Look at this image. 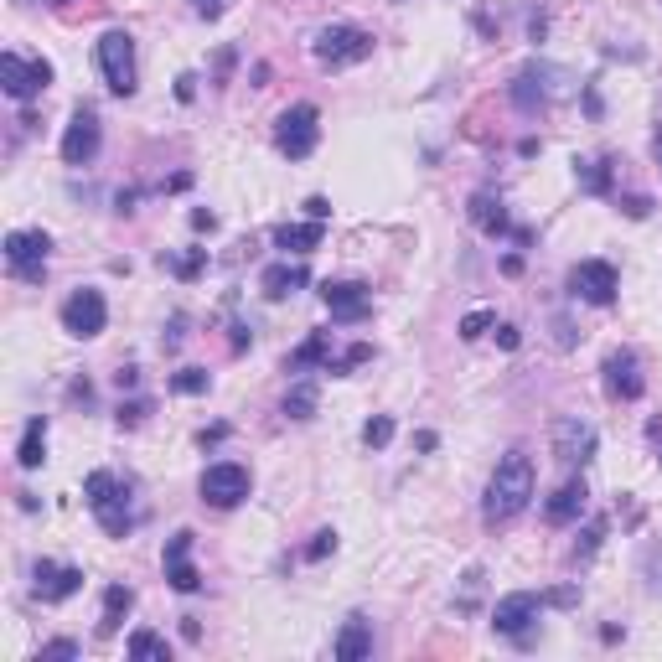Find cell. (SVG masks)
<instances>
[{"mask_svg": "<svg viewBox=\"0 0 662 662\" xmlns=\"http://www.w3.org/2000/svg\"><path fill=\"white\" fill-rule=\"evenodd\" d=\"M145 414H150V404H145V399H130V404H119V430H135Z\"/></svg>", "mask_w": 662, "mask_h": 662, "instance_id": "37", "label": "cell"}, {"mask_svg": "<svg viewBox=\"0 0 662 662\" xmlns=\"http://www.w3.org/2000/svg\"><path fill=\"white\" fill-rule=\"evenodd\" d=\"M300 285H306V269H295V264H269L264 275H259V290H264L269 300H285V295H295Z\"/></svg>", "mask_w": 662, "mask_h": 662, "instance_id": "26", "label": "cell"}, {"mask_svg": "<svg viewBox=\"0 0 662 662\" xmlns=\"http://www.w3.org/2000/svg\"><path fill=\"white\" fill-rule=\"evenodd\" d=\"M533 502V461L523 450H507L497 461L492 481H487V497H481V518L487 523H513L523 507Z\"/></svg>", "mask_w": 662, "mask_h": 662, "instance_id": "1", "label": "cell"}, {"mask_svg": "<svg viewBox=\"0 0 662 662\" xmlns=\"http://www.w3.org/2000/svg\"><path fill=\"white\" fill-rule=\"evenodd\" d=\"M73 657H83V647L68 642V637H57V642H47V647L37 652V662H73Z\"/></svg>", "mask_w": 662, "mask_h": 662, "instance_id": "34", "label": "cell"}, {"mask_svg": "<svg viewBox=\"0 0 662 662\" xmlns=\"http://www.w3.org/2000/svg\"><path fill=\"white\" fill-rule=\"evenodd\" d=\"M600 538H606V518H595V523L585 528V538H580V554H595V549H600Z\"/></svg>", "mask_w": 662, "mask_h": 662, "instance_id": "39", "label": "cell"}, {"mask_svg": "<svg viewBox=\"0 0 662 662\" xmlns=\"http://www.w3.org/2000/svg\"><path fill=\"white\" fill-rule=\"evenodd\" d=\"M549 68H538V63H528L518 78H513V88H507V99L518 104V114H538V109H549Z\"/></svg>", "mask_w": 662, "mask_h": 662, "instance_id": "17", "label": "cell"}, {"mask_svg": "<svg viewBox=\"0 0 662 662\" xmlns=\"http://www.w3.org/2000/svg\"><path fill=\"white\" fill-rule=\"evenodd\" d=\"M363 440H368L373 450H383L388 440H394V419H388V414H373L368 425H363Z\"/></svg>", "mask_w": 662, "mask_h": 662, "instance_id": "32", "label": "cell"}, {"mask_svg": "<svg viewBox=\"0 0 662 662\" xmlns=\"http://www.w3.org/2000/svg\"><path fill=\"white\" fill-rule=\"evenodd\" d=\"M321 238H326V223H285L275 228V249H290V254H316L321 249Z\"/></svg>", "mask_w": 662, "mask_h": 662, "instance_id": "22", "label": "cell"}, {"mask_svg": "<svg viewBox=\"0 0 662 662\" xmlns=\"http://www.w3.org/2000/svg\"><path fill=\"white\" fill-rule=\"evenodd\" d=\"M657 461H662V456H657Z\"/></svg>", "mask_w": 662, "mask_h": 662, "instance_id": "51", "label": "cell"}, {"mask_svg": "<svg viewBox=\"0 0 662 662\" xmlns=\"http://www.w3.org/2000/svg\"><path fill=\"white\" fill-rule=\"evenodd\" d=\"M585 502H590V487H585V481L580 476H569L564 481V487L549 497V507H544V518L554 523V528H564V523H575L580 513H585Z\"/></svg>", "mask_w": 662, "mask_h": 662, "instance_id": "19", "label": "cell"}, {"mask_svg": "<svg viewBox=\"0 0 662 662\" xmlns=\"http://www.w3.org/2000/svg\"><path fill=\"white\" fill-rule=\"evenodd\" d=\"M326 554H337V533H331V528H321L311 544H306V559H311V564H321Z\"/></svg>", "mask_w": 662, "mask_h": 662, "instance_id": "36", "label": "cell"}, {"mask_svg": "<svg viewBox=\"0 0 662 662\" xmlns=\"http://www.w3.org/2000/svg\"><path fill=\"white\" fill-rule=\"evenodd\" d=\"M311 52H316L321 68H352V63H363V57H373V37L363 26H321Z\"/></svg>", "mask_w": 662, "mask_h": 662, "instance_id": "3", "label": "cell"}, {"mask_svg": "<svg viewBox=\"0 0 662 662\" xmlns=\"http://www.w3.org/2000/svg\"><path fill=\"white\" fill-rule=\"evenodd\" d=\"M249 487H254V476H249V466H238V461H218V466H207L202 471V481H197V492H202V502L207 507H238L249 497Z\"/></svg>", "mask_w": 662, "mask_h": 662, "instance_id": "7", "label": "cell"}, {"mask_svg": "<svg viewBox=\"0 0 662 662\" xmlns=\"http://www.w3.org/2000/svg\"><path fill=\"white\" fill-rule=\"evenodd\" d=\"M616 290H621V275L606 259H580L569 269V295H580L585 306H616Z\"/></svg>", "mask_w": 662, "mask_h": 662, "instance_id": "8", "label": "cell"}, {"mask_svg": "<svg viewBox=\"0 0 662 662\" xmlns=\"http://www.w3.org/2000/svg\"><path fill=\"white\" fill-rule=\"evenodd\" d=\"M306 213H311L316 223H326V218H331V202H326V197H311V202H306Z\"/></svg>", "mask_w": 662, "mask_h": 662, "instance_id": "45", "label": "cell"}, {"mask_svg": "<svg viewBox=\"0 0 662 662\" xmlns=\"http://www.w3.org/2000/svg\"><path fill=\"white\" fill-rule=\"evenodd\" d=\"M99 140H104L99 114H94V109H78L73 125H68V135H63V161H68V166H88V161L99 156Z\"/></svg>", "mask_w": 662, "mask_h": 662, "instance_id": "15", "label": "cell"}, {"mask_svg": "<svg viewBox=\"0 0 662 662\" xmlns=\"http://www.w3.org/2000/svg\"><path fill=\"white\" fill-rule=\"evenodd\" d=\"M337 662H363V657H373V621L368 616H347V626H342V637H337Z\"/></svg>", "mask_w": 662, "mask_h": 662, "instance_id": "21", "label": "cell"}, {"mask_svg": "<svg viewBox=\"0 0 662 662\" xmlns=\"http://www.w3.org/2000/svg\"><path fill=\"white\" fill-rule=\"evenodd\" d=\"M192 11H197V16H207V21H218V16L228 11V0H192Z\"/></svg>", "mask_w": 662, "mask_h": 662, "instance_id": "40", "label": "cell"}, {"mask_svg": "<svg viewBox=\"0 0 662 662\" xmlns=\"http://www.w3.org/2000/svg\"><path fill=\"white\" fill-rule=\"evenodd\" d=\"M368 357H373V347H368V342H357V347H347V352H342V357H337V363H331L326 373H337V378H342L347 368H357V363H368Z\"/></svg>", "mask_w": 662, "mask_h": 662, "instance_id": "35", "label": "cell"}, {"mask_svg": "<svg viewBox=\"0 0 662 662\" xmlns=\"http://www.w3.org/2000/svg\"><path fill=\"white\" fill-rule=\"evenodd\" d=\"M52 6H68V0H52Z\"/></svg>", "mask_w": 662, "mask_h": 662, "instance_id": "50", "label": "cell"}, {"mask_svg": "<svg viewBox=\"0 0 662 662\" xmlns=\"http://www.w3.org/2000/svg\"><path fill=\"white\" fill-rule=\"evenodd\" d=\"M47 83H52V63H47V57H32V63L16 57V52L0 57V88H6L16 104H32Z\"/></svg>", "mask_w": 662, "mask_h": 662, "instance_id": "9", "label": "cell"}, {"mask_svg": "<svg viewBox=\"0 0 662 662\" xmlns=\"http://www.w3.org/2000/svg\"><path fill=\"white\" fill-rule=\"evenodd\" d=\"M135 378H140L135 368H119V373H114V383H119V388H135Z\"/></svg>", "mask_w": 662, "mask_h": 662, "instance_id": "48", "label": "cell"}, {"mask_svg": "<svg viewBox=\"0 0 662 662\" xmlns=\"http://www.w3.org/2000/svg\"><path fill=\"white\" fill-rule=\"evenodd\" d=\"M207 378L202 368H182V373H171V394H207Z\"/></svg>", "mask_w": 662, "mask_h": 662, "instance_id": "31", "label": "cell"}, {"mask_svg": "<svg viewBox=\"0 0 662 662\" xmlns=\"http://www.w3.org/2000/svg\"><path fill=\"white\" fill-rule=\"evenodd\" d=\"M192 544H197V533L192 528H182L166 544V554H161V564H166V585L171 590H182V595H197L202 590V575H197V564H192Z\"/></svg>", "mask_w": 662, "mask_h": 662, "instance_id": "13", "label": "cell"}, {"mask_svg": "<svg viewBox=\"0 0 662 662\" xmlns=\"http://www.w3.org/2000/svg\"><path fill=\"white\" fill-rule=\"evenodd\" d=\"M130 606H135V590H130V585H109V590H104V616H99V637H114V631L125 626Z\"/></svg>", "mask_w": 662, "mask_h": 662, "instance_id": "24", "label": "cell"}, {"mask_svg": "<svg viewBox=\"0 0 662 662\" xmlns=\"http://www.w3.org/2000/svg\"><path fill=\"white\" fill-rule=\"evenodd\" d=\"M192 228H197V233H213V228H218V218L207 213V207H197V213H192Z\"/></svg>", "mask_w": 662, "mask_h": 662, "instance_id": "44", "label": "cell"}, {"mask_svg": "<svg viewBox=\"0 0 662 662\" xmlns=\"http://www.w3.org/2000/svg\"><path fill=\"white\" fill-rule=\"evenodd\" d=\"M321 140V109L316 104H290L280 114V125H275V145H280V156L290 161H306L311 150Z\"/></svg>", "mask_w": 662, "mask_h": 662, "instance_id": "4", "label": "cell"}, {"mask_svg": "<svg viewBox=\"0 0 662 662\" xmlns=\"http://www.w3.org/2000/svg\"><path fill=\"white\" fill-rule=\"evenodd\" d=\"M595 425L590 419H580V414H564L559 425H554V456L559 461H569V466H585L590 456H595Z\"/></svg>", "mask_w": 662, "mask_h": 662, "instance_id": "14", "label": "cell"}, {"mask_svg": "<svg viewBox=\"0 0 662 662\" xmlns=\"http://www.w3.org/2000/svg\"><path fill=\"white\" fill-rule=\"evenodd\" d=\"M254 337H249V326H233V352H244Z\"/></svg>", "mask_w": 662, "mask_h": 662, "instance_id": "47", "label": "cell"}, {"mask_svg": "<svg viewBox=\"0 0 662 662\" xmlns=\"http://www.w3.org/2000/svg\"><path fill=\"white\" fill-rule=\"evenodd\" d=\"M321 300H326L331 321H342V326L368 321V311H373L368 285H357V280H326V285H321Z\"/></svg>", "mask_w": 662, "mask_h": 662, "instance_id": "12", "label": "cell"}, {"mask_svg": "<svg viewBox=\"0 0 662 662\" xmlns=\"http://www.w3.org/2000/svg\"><path fill=\"white\" fill-rule=\"evenodd\" d=\"M290 368L295 373H311V368H331V331H311L306 342L290 352Z\"/></svg>", "mask_w": 662, "mask_h": 662, "instance_id": "23", "label": "cell"}, {"mask_svg": "<svg viewBox=\"0 0 662 662\" xmlns=\"http://www.w3.org/2000/svg\"><path fill=\"white\" fill-rule=\"evenodd\" d=\"M285 414H290V419H311V414H316V383H311V378H300L290 394H285Z\"/></svg>", "mask_w": 662, "mask_h": 662, "instance_id": "29", "label": "cell"}, {"mask_svg": "<svg viewBox=\"0 0 662 662\" xmlns=\"http://www.w3.org/2000/svg\"><path fill=\"white\" fill-rule=\"evenodd\" d=\"M621 213H626V218H647V213H652V197L626 192V197H621Z\"/></svg>", "mask_w": 662, "mask_h": 662, "instance_id": "38", "label": "cell"}, {"mask_svg": "<svg viewBox=\"0 0 662 662\" xmlns=\"http://www.w3.org/2000/svg\"><path fill=\"white\" fill-rule=\"evenodd\" d=\"M223 435H228V425H213V430H202V435H197V445H202V450H207V445H218V440H223Z\"/></svg>", "mask_w": 662, "mask_h": 662, "instance_id": "46", "label": "cell"}, {"mask_svg": "<svg viewBox=\"0 0 662 662\" xmlns=\"http://www.w3.org/2000/svg\"><path fill=\"white\" fill-rule=\"evenodd\" d=\"M606 388H611V399H642L647 394V378H642V368H637V357L631 352H611L606 357Z\"/></svg>", "mask_w": 662, "mask_h": 662, "instance_id": "18", "label": "cell"}, {"mask_svg": "<svg viewBox=\"0 0 662 662\" xmlns=\"http://www.w3.org/2000/svg\"><path fill=\"white\" fill-rule=\"evenodd\" d=\"M99 73H104V83L114 88L119 99H130L135 94V37L130 32H104L99 37Z\"/></svg>", "mask_w": 662, "mask_h": 662, "instance_id": "6", "label": "cell"}, {"mask_svg": "<svg viewBox=\"0 0 662 662\" xmlns=\"http://www.w3.org/2000/svg\"><path fill=\"white\" fill-rule=\"evenodd\" d=\"M657 161H662V130H657Z\"/></svg>", "mask_w": 662, "mask_h": 662, "instance_id": "49", "label": "cell"}, {"mask_svg": "<svg viewBox=\"0 0 662 662\" xmlns=\"http://www.w3.org/2000/svg\"><path fill=\"white\" fill-rule=\"evenodd\" d=\"M37 595L47 600V606H57V600H68L83 590V569L78 564H52V559H37Z\"/></svg>", "mask_w": 662, "mask_h": 662, "instance_id": "16", "label": "cell"}, {"mask_svg": "<svg viewBox=\"0 0 662 662\" xmlns=\"http://www.w3.org/2000/svg\"><path fill=\"white\" fill-rule=\"evenodd\" d=\"M104 321H109V306H104L99 290H73L63 300V331H73V337H83V342L99 337Z\"/></svg>", "mask_w": 662, "mask_h": 662, "instance_id": "11", "label": "cell"}, {"mask_svg": "<svg viewBox=\"0 0 662 662\" xmlns=\"http://www.w3.org/2000/svg\"><path fill=\"white\" fill-rule=\"evenodd\" d=\"M47 254H52V238L42 228H16L6 233V264H11V275L26 280V285H42L47 275Z\"/></svg>", "mask_w": 662, "mask_h": 662, "instance_id": "5", "label": "cell"}, {"mask_svg": "<svg viewBox=\"0 0 662 662\" xmlns=\"http://www.w3.org/2000/svg\"><path fill=\"white\" fill-rule=\"evenodd\" d=\"M466 218L487 233V238H502V233H513V223H507V207H502V197L497 192H476L471 197V207H466Z\"/></svg>", "mask_w": 662, "mask_h": 662, "instance_id": "20", "label": "cell"}, {"mask_svg": "<svg viewBox=\"0 0 662 662\" xmlns=\"http://www.w3.org/2000/svg\"><path fill=\"white\" fill-rule=\"evenodd\" d=\"M125 652L135 662H171V647H166V637H156V631H130Z\"/></svg>", "mask_w": 662, "mask_h": 662, "instance_id": "27", "label": "cell"}, {"mask_svg": "<svg viewBox=\"0 0 662 662\" xmlns=\"http://www.w3.org/2000/svg\"><path fill=\"white\" fill-rule=\"evenodd\" d=\"M83 502H88V513L99 518V528L109 538H130V528H135L130 481H119L114 471H94V476L83 481Z\"/></svg>", "mask_w": 662, "mask_h": 662, "instance_id": "2", "label": "cell"}, {"mask_svg": "<svg viewBox=\"0 0 662 662\" xmlns=\"http://www.w3.org/2000/svg\"><path fill=\"white\" fill-rule=\"evenodd\" d=\"M538 611H544V595H533V590L502 595L497 606H492V626L502 631V637H513V642H528V631H533Z\"/></svg>", "mask_w": 662, "mask_h": 662, "instance_id": "10", "label": "cell"}, {"mask_svg": "<svg viewBox=\"0 0 662 662\" xmlns=\"http://www.w3.org/2000/svg\"><path fill=\"white\" fill-rule=\"evenodd\" d=\"M161 264L171 269L176 280H197L207 269V249H192V254H161Z\"/></svg>", "mask_w": 662, "mask_h": 662, "instance_id": "30", "label": "cell"}, {"mask_svg": "<svg viewBox=\"0 0 662 662\" xmlns=\"http://www.w3.org/2000/svg\"><path fill=\"white\" fill-rule=\"evenodd\" d=\"M518 342H523V337H518V326H513V321H502V326H497V347L518 352Z\"/></svg>", "mask_w": 662, "mask_h": 662, "instance_id": "41", "label": "cell"}, {"mask_svg": "<svg viewBox=\"0 0 662 662\" xmlns=\"http://www.w3.org/2000/svg\"><path fill=\"white\" fill-rule=\"evenodd\" d=\"M16 461H21V471H37V466L47 461V419H42V414L26 419V435H21Z\"/></svg>", "mask_w": 662, "mask_h": 662, "instance_id": "25", "label": "cell"}, {"mask_svg": "<svg viewBox=\"0 0 662 662\" xmlns=\"http://www.w3.org/2000/svg\"><path fill=\"white\" fill-rule=\"evenodd\" d=\"M176 99H182V104H192V99H197V78H192V73L176 78Z\"/></svg>", "mask_w": 662, "mask_h": 662, "instance_id": "42", "label": "cell"}, {"mask_svg": "<svg viewBox=\"0 0 662 662\" xmlns=\"http://www.w3.org/2000/svg\"><path fill=\"white\" fill-rule=\"evenodd\" d=\"M575 182L590 197H611V161H575Z\"/></svg>", "mask_w": 662, "mask_h": 662, "instance_id": "28", "label": "cell"}, {"mask_svg": "<svg viewBox=\"0 0 662 662\" xmlns=\"http://www.w3.org/2000/svg\"><path fill=\"white\" fill-rule=\"evenodd\" d=\"M492 326H497V316H492V311H471V316H466V321H461L456 331H461L466 342H476V337H487Z\"/></svg>", "mask_w": 662, "mask_h": 662, "instance_id": "33", "label": "cell"}, {"mask_svg": "<svg viewBox=\"0 0 662 662\" xmlns=\"http://www.w3.org/2000/svg\"><path fill=\"white\" fill-rule=\"evenodd\" d=\"M575 600H580V595L564 585V590H549V595H544V606H575Z\"/></svg>", "mask_w": 662, "mask_h": 662, "instance_id": "43", "label": "cell"}]
</instances>
